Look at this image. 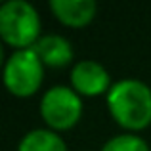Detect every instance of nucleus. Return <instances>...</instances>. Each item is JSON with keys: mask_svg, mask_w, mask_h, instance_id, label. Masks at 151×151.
<instances>
[{"mask_svg": "<svg viewBox=\"0 0 151 151\" xmlns=\"http://www.w3.org/2000/svg\"><path fill=\"white\" fill-rule=\"evenodd\" d=\"M107 111L121 128L140 132L151 124V88L138 78H121L107 92Z\"/></svg>", "mask_w": 151, "mask_h": 151, "instance_id": "obj_1", "label": "nucleus"}, {"mask_svg": "<svg viewBox=\"0 0 151 151\" xmlns=\"http://www.w3.org/2000/svg\"><path fill=\"white\" fill-rule=\"evenodd\" d=\"M37 8L27 0H8L0 6V37L14 50L33 48L42 37Z\"/></svg>", "mask_w": 151, "mask_h": 151, "instance_id": "obj_2", "label": "nucleus"}, {"mask_svg": "<svg viewBox=\"0 0 151 151\" xmlns=\"http://www.w3.org/2000/svg\"><path fill=\"white\" fill-rule=\"evenodd\" d=\"M44 63L33 48L14 50L4 63V84L15 98H31L44 81Z\"/></svg>", "mask_w": 151, "mask_h": 151, "instance_id": "obj_3", "label": "nucleus"}, {"mask_svg": "<svg viewBox=\"0 0 151 151\" xmlns=\"http://www.w3.org/2000/svg\"><path fill=\"white\" fill-rule=\"evenodd\" d=\"M40 117L46 128L54 132H65L78 124L82 117V98L71 86H52L40 98Z\"/></svg>", "mask_w": 151, "mask_h": 151, "instance_id": "obj_4", "label": "nucleus"}, {"mask_svg": "<svg viewBox=\"0 0 151 151\" xmlns=\"http://www.w3.org/2000/svg\"><path fill=\"white\" fill-rule=\"evenodd\" d=\"M71 88L78 96L96 98L111 90V75L96 59H81L71 67Z\"/></svg>", "mask_w": 151, "mask_h": 151, "instance_id": "obj_5", "label": "nucleus"}, {"mask_svg": "<svg viewBox=\"0 0 151 151\" xmlns=\"http://www.w3.org/2000/svg\"><path fill=\"white\" fill-rule=\"evenodd\" d=\"M50 10L59 23L78 29L94 21L98 4L94 0H52Z\"/></svg>", "mask_w": 151, "mask_h": 151, "instance_id": "obj_6", "label": "nucleus"}, {"mask_svg": "<svg viewBox=\"0 0 151 151\" xmlns=\"http://www.w3.org/2000/svg\"><path fill=\"white\" fill-rule=\"evenodd\" d=\"M33 50L37 52V55L40 58V61L44 63V67H52V69H61L73 63L75 59V50L73 44L61 35H44L38 38V42L33 46Z\"/></svg>", "mask_w": 151, "mask_h": 151, "instance_id": "obj_7", "label": "nucleus"}, {"mask_svg": "<svg viewBox=\"0 0 151 151\" xmlns=\"http://www.w3.org/2000/svg\"><path fill=\"white\" fill-rule=\"evenodd\" d=\"M17 151H69L59 132L50 128H33L19 140Z\"/></svg>", "mask_w": 151, "mask_h": 151, "instance_id": "obj_8", "label": "nucleus"}, {"mask_svg": "<svg viewBox=\"0 0 151 151\" xmlns=\"http://www.w3.org/2000/svg\"><path fill=\"white\" fill-rule=\"evenodd\" d=\"M100 151H151V149L147 142L144 138H140L138 134L124 132V134H117V136L109 138L101 145Z\"/></svg>", "mask_w": 151, "mask_h": 151, "instance_id": "obj_9", "label": "nucleus"}]
</instances>
